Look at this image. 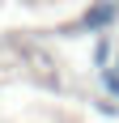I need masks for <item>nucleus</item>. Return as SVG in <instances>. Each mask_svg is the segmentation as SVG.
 I'll use <instances>...</instances> for the list:
<instances>
[{"mask_svg":"<svg viewBox=\"0 0 119 123\" xmlns=\"http://www.w3.org/2000/svg\"><path fill=\"white\" fill-rule=\"evenodd\" d=\"M111 17H115V9H111V4H98V9L89 13V17H85V25H98V21H111Z\"/></svg>","mask_w":119,"mask_h":123,"instance_id":"obj_1","label":"nucleus"},{"mask_svg":"<svg viewBox=\"0 0 119 123\" xmlns=\"http://www.w3.org/2000/svg\"><path fill=\"white\" fill-rule=\"evenodd\" d=\"M106 89H111V93L119 98V76H111V72H106Z\"/></svg>","mask_w":119,"mask_h":123,"instance_id":"obj_2","label":"nucleus"}]
</instances>
